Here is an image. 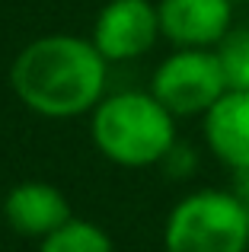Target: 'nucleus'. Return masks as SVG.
<instances>
[{
	"label": "nucleus",
	"instance_id": "f257e3e1",
	"mask_svg": "<svg viewBox=\"0 0 249 252\" xmlns=\"http://www.w3.org/2000/svg\"><path fill=\"white\" fill-rule=\"evenodd\" d=\"M109 61L93 38L51 32L19 48L10 67V86L29 112L42 118H77L106 96Z\"/></svg>",
	"mask_w": 249,
	"mask_h": 252
},
{
	"label": "nucleus",
	"instance_id": "f03ea898",
	"mask_svg": "<svg viewBox=\"0 0 249 252\" xmlns=\"http://www.w3.org/2000/svg\"><path fill=\"white\" fill-rule=\"evenodd\" d=\"M90 137L109 163L147 169L176 150V115L150 90L112 93L90 112Z\"/></svg>",
	"mask_w": 249,
	"mask_h": 252
},
{
	"label": "nucleus",
	"instance_id": "7ed1b4c3",
	"mask_svg": "<svg viewBox=\"0 0 249 252\" xmlns=\"http://www.w3.org/2000/svg\"><path fill=\"white\" fill-rule=\"evenodd\" d=\"M166 252H249V208L233 189H198L163 223Z\"/></svg>",
	"mask_w": 249,
	"mask_h": 252
},
{
	"label": "nucleus",
	"instance_id": "20e7f679",
	"mask_svg": "<svg viewBox=\"0 0 249 252\" xmlns=\"http://www.w3.org/2000/svg\"><path fill=\"white\" fill-rule=\"evenodd\" d=\"M150 93L176 118L205 115L227 93L218 48H176L156 64L150 77Z\"/></svg>",
	"mask_w": 249,
	"mask_h": 252
},
{
	"label": "nucleus",
	"instance_id": "39448f33",
	"mask_svg": "<svg viewBox=\"0 0 249 252\" xmlns=\"http://www.w3.org/2000/svg\"><path fill=\"white\" fill-rule=\"evenodd\" d=\"M90 38L109 64L134 61L154 48L156 38H163L160 6L150 0H109L96 13Z\"/></svg>",
	"mask_w": 249,
	"mask_h": 252
},
{
	"label": "nucleus",
	"instance_id": "423d86ee",
	"mask_svg": "<svg viewBox=\"0 0 249 252\" xmlns=\"http://www.w3.org/2000/svg\"><path fill=\"white\" fill-rule=\"evenodd\" d=\"M160 32L176 48H218L233 23L230 0H160Z\"/></svg>",
	"mask_w": 249,
	"mask_h": 252
},
{
	"label": "nucleus",
	"instance_id": "0eeeda50",
	"mask_svg": "<svg viewBox=\"0 0 249 252\" xmlns=\"http://www.w3.org/2000/svg\"><path fill=\"white\" fill-rule=\"evenodd\" d=\"M0 211H3V220L10 223L13 233L26 236V240H45L74 217L67 195L58 185L38 182V179L16 182L3 195Z\"/></svg>",
	"mask_w": 249,
	"mask_h": 252
},
{
	"label": "nucleus",
	"instance_id": "6e6552de",
	"mask_svg": "<svg viewBox=\"0 0 249 252\" xmlns=\"http://www.w3.org/2000/svg\"><path fill=\"white\" fill-rule=\"evenodd\" d=\"M201 134L227 169H249V93L227 90L201 115Z\"/></svg>",
	"mask_w": 249,
	"mask_h": 252
},
{
	"label": "nucleus",
	"instance_id": "1a4fd4ad",
	"mask_svg": "<svg viewBox=\"0 0 249 252\" xmlns=\"http://www.w3.org/2000/svg\"><path fill=\"white\" fill-rule=\"evenodd\" d=\"M38 252H115V246L99 223L70 217L61 230L38 240Z\"/></svg>",
	"mask_w": 249,
	"mask_h": 252
},
{
	"label": "nucleus",
	"instance_id": "9d476101",
	"mask_svg": "<svg viewBox=\"0 0 249 252\" xmlns=\"http://www.w3.org/2000/svg\"><path fill=\"white\" fill-rule=\"evenodd\" d=\"M218 58L224 64L227 90L249 93V29H230L227 38L218 45Z\"/></svg>",
	"mask_w": 249,
	"mask_h": 252
},
{
	"label": "nucleus",
	"instance_id": "9b49d317",
	"mask_svg": "<svg viewBox=\"0 0 249 252\" xmlns=\"http://www.w3.org/2000/svg\"><path fill=\"white\" fill-rule=\"evenodd\" d=\"M237 176V182H233V191L240 195V201L249 208V169H240V172H233Z\"/></svg>",
	"mask_w": 249,
	"mask_h": 252
},
{
	"label": "nucleus",
	"instance_id": "f8f14e48",
	"mask_svg": "<svg viewBox=\"0 0 249 252\" xmlns=\"http://www.w3.org/2000/svg\"><path fill=\"white\" fill-rule=\"evenodd\" d=\"M230 3H243V0H230Z\"/></svg>",
	"mask_w": 249,
	"mask_h": 252
}]
</instances>
